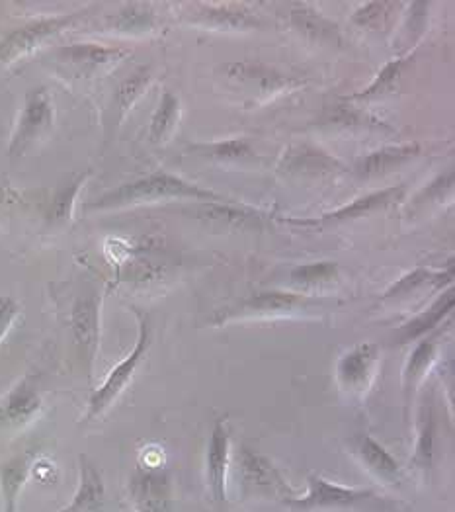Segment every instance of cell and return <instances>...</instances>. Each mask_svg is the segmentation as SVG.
<instances>
[{
    "label": "cell",
    "mask_w": 455,
    "mask_h": 512,
    "mask_svg": "<svg viewBox=\"0 0 455 512\" xmlns=\"http://www.w3.org/2000/svg\"><path fill=\"white\" fill-rule=\"evenodd\" d=\"M151 71L149 69H139L133 75H129L124 83L118 88L116 92V104L120 110V118H124L125 114L129 112V108L143 96V92L147 90V86L151 83Z\"/></svg>",
    "instance_id": "obj_25"
},
{
    "label": "cell",
    "mask_w": 455,
    "mask_h": 512,
    "mask_svg": "<svg viewBox=\"0 0 455 512\" xmlns=\"http://www.w3.org/2000/svg\"><path fill=\"white\" fill-rule=\"evenodd\" d=\"M8 198H10V190L2 184V180H0V204H4V202H8Z\"/></svg>",
    "instance_id": "obj_34"
},
{
    "label": "cell",
    "mask_w": 455,
    "mask_h": 512,
    "mask_svg": "<svg viewBox=\"0 0 455 512\" xmlns=\"http://www.w3.org/2000/svg\"><path fill=\"white\" fill-rule=\"evenodd\" d=\"M202 20H207L219 28H249L258 24L249 12L245 10H235L231 6H204L200 12Z\"/></svg>",
    "instance_id": "obj_26"
},
{
    "label": "cell",
    "mask_w": 455,
    "mask_h": 512,
    "mask_svg": "<svg viewBox=\"0 0 455 512\" xmlns=\"http://www.w3.org/2000/svg\"><path fill=\"white\" fill-rule=\"evenodd\" d=\"M420 153V147L414 145H401V147H385L379 151H373L370 155L362 157L356 163V176L360 178H375L381 174L405 165Z\"/></svg>",
    "instance_id": "obj_16"
},
{
    "label": "cell",
    "mask_w": 455,
    "mask_h": 512,
    "mask_svg": "<svg viewBox=\"0 0 455 512\" xmlns=\"http://www.w3.org/2000/svg\"><path fill=\"white\" fill-rule=\"evenodd\" d=\"M178 120H180V100L174 92L166 90V92H163L161 104L155 110L153 120H151V131H149L151 139L155 143L165 141L166 137L176 128Z\"/></svg>",
    "instance_id": "obj_22"
},
{
    "label": "cell",
    "mask_w": 455,
    "mask_h": 512,
    "mask_svg": "<svg viewBox=\"0 0 455 512\" xmlns=\"http://www.w3.org/2000/svg\"><path fill=\"white\" fill-rule=\"evenodd\" d=\"M403 65H405V59H395V61H391L381 73H379V77L373 81V85L370 88H366L364 92H360V94H356V96H352V100H362V98H375V96H379L381 92H385V90H389L391 86L397 83V79L401 77V71H403Z\"/></svg>",
    "instance_id": "obj_31"
},
{
    "label": "cell",
    "mask_w": 455,
    "mask_h": 512,
    "mask_svg": "<svg viewBox=\"0 0 455 512\" xmlns=\"http://www.w3.org/2000/svg\"><path fill=\"white\" fill-rule=\"evenodd\" d=\"M229 430L217 421L207 444V481L215 503L227 501V466H229Z\"/></svg>",
    "instance_id": "obj_11"
},
{
    "label": "cell",
    "mask_w": 455,
    "mask_h": 512,
    "mask_svg": "<svg viewBox=\"0 0 455 512\" xmlns=\"http://www.w3.org/2000/svg\"><path fill=\"white\" fill-rule=\"evenodd\" d=\"M241 471L249 485L260 487V489H272L276 493H282L284 497H290L288 495L290 487L286 485L284 477L280 475V471L276 470V466L266 456L247 446L241 450Z\"/></svg>",
    "instance_id": "obj_15"
},
{
    "label": "cell",
    "mask_w": 455,
    "mask_h": 512,
    "mask_svg": "<svg viewBox=\"0 0 455 512\" xmlns=\"http://www.w3.org/2000/svg\"><path fill=\"white\" fill-rule=\"evenodd\" d=\"M81 14L83 12L40 18V20H32V22L12 30L0 42V65H10V63H16L18 59L30 55L40 45L59 36L69 26H73L81 18Z\"/></svg>",
    "instance_id": "obj_4"
},
{
    "label": "cell",
    "mask_w": 455,
    "mask_h": 512,
    "mask_svg": "<svg viewBox=\"0 0 455 512\" xmlns=\"http://www.w3.org/2000/svg\"><path fill=\"white\" fill-rule=\"evenodd\" d=\"M153 22H155V16L145 4H127L110 18V26L124 34L145 32L153 28Z\"/></svg>",
    "instance_id": "obj_24"
},
{
    "label": "cell",
    "mask_w": 455,
    "mask_h": 512,
    "mask_svg": "<svg viewBox=\"0 0 455 512\" xmlns=\"http://www.w3.org/2000/svg\"><path fill=\"white\" fill-rule=\"evenodd\" d=\"M434 436H436V423H434L432 407H424L420 413V430H418V442L414 450L413 464L416 470L428 471L432 468Z\"/></svg>",
    "instance_id": "obj_23"
},
{
    "label": "cell",
    "mask_w": 455,
    "mask_h": 512,
    "mask_svg": "<svg viewBox=\"0 0 455 512\" xmlns=\"http://www.w3.org/2000/svg\"><path fill=\"white\" fill-rule=\"evenodd\" d=\"M88 178V172H83L79 176H75L69 184L61 186L57 190V194L53 196L49 210H47V223L49 225H63L73 217V208H75V200L83 188L84 182Z\"/></svg>",
    "instance_id": "obj_20"
},
{
    "label": "cell",
    "mask_w": 455,
    "mask_h": 512,
    "mask_svg": "<svg viewBox=\"0 0 455 512\" xmlns=\"http://www.w3.org/2000/svg\"><path fill=\"white\" fill-rule=\"evenodd\" d=\"M338 268L334 262H313V264H303L291 270V280L295 284H303V286H315V284H323L329 282L336 276Z\"/></svg>",
    "instance_id": "obj_28"
},
{
    "label": "cell",
    "mask_w": 455,
    "mask_h": 512,
    "mask_svg": "<svg viewBox=\"0 0 455 512\" xmlns=\"http://www.w3.org/2000/svg\"><path fill=\"white\" fill-rule=\"evenodd\" d=\"M299 303H305V298L295 294H284V292H264V294L252 296L245 305L250 311H284Z\"/></svg>",
    "instance_id": "obj_30"
},
{
    "label": "cell",
    "mask_w": 455,
    "mask_h": 512,
    "mask_svg": "<svg viewBox=\"0 0 455 512\" xmlns=\"http://www.w3.org/2000/svg\"><path fill=\"white\" fill-rule=\"evenodd\" d=\"M81 479L79 489L69 507L59 512H104L106 511V487L98 468L81 456Z\"/></svg>",
    "instance_id": "obj_13"
},
{
    "label": "cell",
    "mask_w": 455,
    "mask_h": 512,
    "mask_svg": "<svg viewBox=\"0 0 455 512\" xmlns=\"http://www.w3.org/2000/svg\"><path fill=\"white\" fill-rule=\"evenodd\" d=\"M184 212L200 221H206L215 227H225V229H247L252 221L260 217L250 212L249 208H239L237 204H215V202H204Z\"/></svg>",
    "instance_id": "obj_17"
},
{
    "label": "cell",
    "mask_w": 455,
    "mask_h": 512,
    "mask_svg": "<svg viewBox=\"0 0 455 512\" xmlns=\"http://www.w3.org/2000/svg\"><path fill=\"white\" fill-rule=\"evenodd\" d=\"M42 409V395L28 376L14 385L0 401V428H18L36 419Z\"/></svg>",
    "instance_id": "obj_8"
},
{
    "label": "cell",
    "mask_w": 455,
    "mask_h": 512,
    "mask_svg": "<svg viewBox=\"0 0 455 512\" xmlns=\"http://www.w3.org/2000/svg\"><path fill=\"white\" fill-rule=\"evenodd\" d=\"M403 194H405V186L401 184V186L385 188L381 192H373L370 196L358 198L350 206L340 208L338 212H332V214L323 215V217H315V219L291 217L286 221L291 225H299V227H325V225H331V223H342V221H348V219H356V217H362V215L372 214L379 208H387L393 202L401 200Z\"/></svg>",
    "instance_id": "obj_9"
},
{
    "label": "cell",
    "mask_w": 455,
    "mask_h": 512,
    "mask_svg": "<svg viewBox=\"0 0 455 512\" xmlns=\"http://www.w3.org/2000/svg\"><path fill=\"white\" fill-rule=\"evenodd\" d=\"M20 313V307L10 296H0V341L10 331L12 323L16 321Z\"/></svg>",
    "instance_id": "obj_32"
},
{
    "label": "cell",
    "mask_w": 455,
    "mask_h": 512,
    "mask_svg": "<svg viewBox=\"0 0 455 512\" xmlns=\"http://www.w3.org/2000/svg\"><path fill=\"white\" fill-rule=\"evenodd\" d=\"M192 153L198 157H206L211 161H245L252 159L254 153L250 149L247 139H227V141H217V143H198L190 147Z\"/></svg>",
    "instance_id": "obj_21"
},
{
    "label": "cell",
    "mask_w": 455,
    "mask_h": 512,
    "mask_svg": "<svg viewBox=\"0 0 455 512\" xmlns=\"http://www.w3.org/2000/svg\"><path fill=\"white\" fill-rule=\"evenodd\" d=\"M352 450L360 458V462L385 481H399L401 468L397 460L377 442L370 434H356L352 438Z\"/></svg>",
    "instance_id": "obj_14"
},
{
    "label": "cell",
    "mask_w": 455,
    "mask_h": 512,
    "mask_svg": "<svg viewBox=\"0 0 455 512\" xmlns=\"http://www.w3.org/2000/svg\"><path fill=\"white\" fill-rule=\"evenodd\" d=\"M32 470V458L30 456H18L8 460L0 468V493L4 499V512H16L20 491Z\"/></svg>",
    "instance_id": "obj_18"
},
{
    "label": "cell",
    "mask_w": 455,
    "mask_h": 512,
    "mask_svg": "<svg viewBox=\"0 0 455 512\" xmlns=\"http://www.w3.org/2000/svg\"><path fill=\"white\" fill-rule=\"evenodd\" d=\"M455 298L454 290L446 292L442 298L438 299L428 311H424L422 315H418L411 323H407L399 335V341L403 342L416 341L422 335H426L428 331H432L434 327H438L446 315H450V311L454 309Z\"/></svg>",
    "instance_id": "obj_19"
},
{
    "label": "cell",
    "mask_w": 455,
    "mask_h": 512,
    "mask_svg": "<svg viewBox=\"0 0 455 512\" xmlns=\"http://www.w3.org/2000/svg\"><path fill=\"white\" fill-rule=\"evenodd\" d=\"M69 325L73 341L86 360V370L90 372L100 341V296L86 294L77 299L71 307Z\"/></svg>",
    "instance_id": "obj_7"
},
{
    "label": "cell",
    "mask_w": 455,
    "mask_h": 512,
    "mask_svg": "<svg viewBox=\"0 0 455 512\" xmlns=\"http://www.w3.org/2000/svg\"><path fill=\"white\" fill-rule=\"evenodd\" d=\"M442 278H454V264L448 268V274H444V272H442V274H432V272L426 270V268H416L414 272L407 274L405 278H401V280L387 292V298H397V296H401V294H409V292L416 290L418 286H422V284H426V282H432V280H438V282L444 286Z\"/></svg>",
    "instance_id": "obj_29"
},
{
    "label": "cell",
    "mask_w": 455,
    "mask_h": 512,
    "mask_svg": "<svg viewBox=\"0 0 455 512\" xmlns=\"http://www.w3.org/2000/svg\"><path fill=\"white\" fill-rule=\"evenodd\" d=\"M436 358V344L432 341L420 342L414 348L407 366H405V389L411 391L414 385L422 380V376L426 374V370L430 368V364Z\"/></svg>",
    "instance_id": "obj_27"
},
{
    "label": "cell",
    "mask_w": 455,
    "mask_h": 512,
    "mask_svg": "<svg viewBox=\"0 0 455 512\" xmlns=\"http://www.w3.org/2000/svg\"><path fill=\"white\" fill-rule=\"evenodd\" d=\"M375 362H377V346L375 344L362 342V344L354 346L338 362V368H336L338 382L344 389H352V391L364 389L370 382Z\"/></svg>",
    "instance_id": "obj_12"
},
{
    "label": "cell",
    "mask_w": 455,
    "mask_h": 512,
    "mask_svg": "<svg viewBox=\"0 0 455 512\" xmlns=\"http://www.w3.org/2000/svg\"><path fill=\"white\" fill-rule=\"evenodd\" d=\"M129 497L135 512H174L165 466L161 462L139 464L129 479Z\"/></svg>",
    "instance_id": "obj_6"
},
{
    "label": "cell",
    "mask_w": 455,
    "mask_h": 512,
    "mask_svg": "<svg viewBox=\"0 0 455 512\" xmlns=\"http://www.w3.org/2000/svg\"><path fill=\"white\" fill-rule=\"evenodd\" d=\"M166 198H188V200H196V202L235 204V200L225 198L213 190H206L202 186L186 182L168 172H155V174L127 182V184H122V186L106 192L104 196L86 204V210H94V212L118 210L125 206L145 204V202H153V200H166Z\"/></svg>",
    "instance_id": "obj_1"
},
{
    "label": "cell",
    "mask_w": 455,
    "mask_h": 512,
    "mask_svg": "<svg viewBox=\"0 0 455 512\" xmlns=\"http://www.w3.org/2000/svg\"><path fill=\"white\" fill-rule=\"evenodd\" d=\"M125 55L127 53L122 49L104 47L98 43H73L55 51V59L79 75H92L108 65L118 63Z\"/></svg>",
    "instance_id": "obj_10"
},
{
    "label": "cell",
    "mask_w": 455,
    "mask_h": 512,
    "mask_svg": "<svg viewBox=\"0 0 455 512\" xmlns=\"http://www.w3.org/2000/svg\"><path fill=\"white\" fill-rule=\"evenodd\" d=\"M307 483H309V491L305 497H284L288 507L303 512L352 509L373 499V491L370 489L342 487L313 473L309 475Z\"/></svg>",
    "instance_id": "obj_5"
},
{
    "label": "cell",
    "mask_w": 455,
    "mask_h": 512,
    "mask_svg": "<svg viewBox=\"0 0 455 512\" xmlns=\"http://www.w3.org/2000/svg\"><path fill=\"white\" fill-rule=\"evenodd\" d=\"M53 118L55 110L49 90L43 86L32 88L26 94L24 108L18 116L16 128L8 145L10 157L26 155L36 145V141H40L43 135L53 128Z\"/></svg>",
    "instance_id": "obj_3"
},
{
    "label": "cell",
    "mask_w": 455,
    "mask_h": 512,
    "mask_svg": "<svg viewBox=\"0 0 455 512\" xmlns=\"http://www.w3.org/2000/svg\"><path fill=\"white\" fill-rule=\"evenodd\" d=\"M391 4L389 2H370L366 6H362L356 16H354V22L360 24V26H372L375 20H379L383 16V10L389 8Z\"/></svg>",
    "instance_id": "obj_33"
},
{
    "label": "cell",
    "mask_w": 455,
    "mask_h": 512,
    "mask_svg": "<svg viewBox=\"0 0 455 512\" xmlns=\"http://www.w3.org/2000/svg\"><path fill=\"white\" fill-rule=\"evenodd\" d=\"M137 319H139V337L135 342V348L131 350V354L122 360L112 372L110 376L106 378V382L100 385L92 397H90V403H88V411H86V417L84 421H94L98 419L100 415H104L112 403L124 393L125 387L129 385V382L133 380L139 364L143 362L147 350H149V344H151V337H153V331H151V321L145 313H141L139 309L135 311Z\"/></svg>",
    "instance_id": "obj_2"
}]
</instances>
